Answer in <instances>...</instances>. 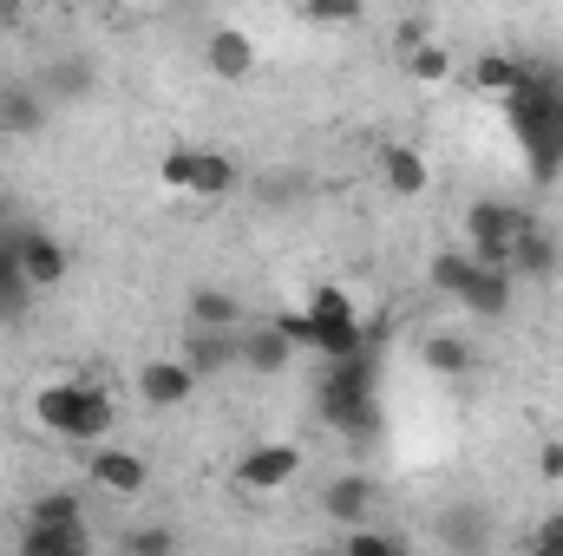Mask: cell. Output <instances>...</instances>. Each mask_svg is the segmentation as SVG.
<instances>
[{"instance_id":"cell-1","label":"cell","mask_w":563,"mask_h":556,"mask_svg":"<svg viewBox=\"0 0 563 556\" xmlns=\"http://www.w3.org/2000/svg\"><path fill=\"white\" fill-rule=\"evenodd\" d=\"M380 360H374V347H354V354H334L328 360V374H321V419L334 425V432H347V438H374L380 432Z\"/></svg>"},{"instance_id":"cell-2","label":"cell","mask_w":563,"mask_h":556,"mask_svg":"<svg viewBox=\"0 0 563 556\" xmlns=\"http://www.w3.org/2000/svg\"><path fill=\"white\" fill-rule=\"evenodd\" d=\"M33 419L46 432H59L66 445H106L112 425H119V400L92 380H53L33 393Z\"/></svg>"},{"instance_id":"cell-3","label":"cell","mask_w":563,"mask_h":556,"mask_svg":"<svg viewBox=\"0 0 563 556\" xmlns=\"http://www.w3.org/2000/svg\"><path fill=\"white\" fill-rule=\"evenodd\" d=\"M505 105H511V125L531 144V170L558 177L563 170V79L558 73H525V86Z\"/></svg>"},{"instance_id":"cell-4","label":"cell","mask_w":563,"mask_h":556,"mask_svg":"<svg viewBox=\"0 0 563 556\" xmlns=\"http://www.w3.org/2000/svg\"><path fill=\"white\" fill-rule=\"evenodd\" d=\"M525 230H531V210H518V203L478 197V203L465 210V249H472L478 263H492V269H511V249H518Z\"/></svg>"},{"instance_id":"cell-5","label":"cell","mask_w":563,"mask_h":556,"mask_svg":"<svg viewBox=\"0 0 563 556\" xmlns=\"http://www.w3.org/2000/svg\"><path fill=\"white\" fill-rule=\"evenodd\" d=\"M301 308H308V321H314V354H321V360L367 347V327H361V314H354V294H347V288L321 281V288H308V301H301Z\"/></svg>"},{"instance_id":"cell-6","label":"cell","mask_w":563,"mask_h":556,"mask_svg":"<svg viewBox=\"0 0 563 556\" xmlns=\"http://www.w3.org/2000/svg\"><path fill=\"white\" fill-rule=\"evenodd\" d=\"M295 478H301V445H288V438H263V445H250V452L236 458V471H230V485H236L243 498L288 491Z\"/></svg>"},{"instance_id":"cell-7","label":"cell","mask_w":563,"mask_h":556,"mask_svg":"<svg viewBox=\"0 0 563 556\" xmlns=\"http://www.w3.org/2000/svg\"><path fill=\"white\" fill-rule=\"evenodd\" d=\"M197 380H203V374H197L184 354H151L139 367V400L151 413H177V407L197 400Z\"/></svg>"},{"instance_id":"cell-8","label":"cell","mask_w":563,"mask_h":556,"mask_svg":"<svg viewBox=\"0 0 563 556\" xmlns=\"http://www.w3.org/2000/svg\"><path fill=\"white\" fill-rule=\"evenodd\" d=\"M13 263H20L26 288H59L73 276V249L53 230H13Z\"/></svg>"},{"instance_id":"cell-9","label":"cell","mask_w":563,"mask_h":556,"mask_svg":"<svg viewBox=\"0 0 563 556\" xmlns=\"http://www.w3.org/2000/svg\"><path fill=\"white\" fill-rule=\"evenodd\" d=\"M374 504H380V478H374V471H341V478L321 485V511H328L341 531H347V524H367Z\"/></svg>"},{"instance_id":"cell-10","label":"cell","mask_w":563,"mask_h":556,"mask_svg":"<svg viewBox=\"0 0 563 556\" xmlns=\"http://www.w3.org/2000/svg\"><path fill=\"white\" fill-rule=\"evenodd\" d=\"M86 478H92L99 491H112V498H139L144 485H151V465H144V452L92 445V452H86Z\"/></svg>"},{"instance_id":"cell-11","label":"cell","mask_w":563,"mask_h":556,"mask_svg":"<svg viewBox=\"0 0 563 556\" xmlns=\"http://www.w3.org/2000/svg\"><path fill=\"white\" fill-rule=\"evenodd\" d=\"M380 184H387V197H426L432 190V164H426L420 144H407V138L380 144Z\"/></svg>"},{"instance_id":"cell-12","label":"cell","mask_w":563,"mask_h":556,"mask_svg":"<svg viewBox=\"0 0 563 556\" xmlns=\"http://www.w3.org/2000/svg\"><path fill=\"white\" fill-rule=\"evenodd\" d=\"M203 66H210L223 86H243V79L256 73V40H250L243 26H217V33L203 40Z\"/></svg>"},{"instance_id":"cell-13","label":"cell","mask_w":563,"mask_h":556,"mask_svg":"<svg viewBox=\"0 0 563 556\" xmlns=\"http://www.w3.org/2000/svg\"><path fill=\"white\" fill-rule=\"evenodd\" d=\"M558 263H563L558 236L531 216V230H525V236H518V249H511V276H518V281H551V276H558Z\"/></svg>"},{"instance_id":"cell-14","label":"cell","mask_w":563,"mask_h":556,"mask_svg":"<svg viewBox=\"0 0 563 556\" xmlns=\"http://www.w3.org/2000/svg\"><path fill=\"white\" fill-rule=\"evenodd\" d=\"M197 374H217V367H230V360H243V334L236 327H190V341L177 347Z\"/></svg>"},{"instance_id":"cell-15","label":"cell","mask_w":563,"mask_h":556,"mask_svg":"<svg viewBox=\"0 0 563 556\" xmlns=\"http://www.w3.org/2000/svg\"><path fill=\"white\" fill-rule=\"evenodd\" d=\"M0 132H7V138H40V132H46V99H40V86H0Z\"/></svg>"},{"instance_id":"cell-16","label":"cell","mask_w":563,"mask_h":556,"mask_svg":"<svg viewBox=\"0 0 563 556\" xmlns=\"http://www.w3.org/2000/svg\"><path fill=\"white\" fill-rule=\"evenodd\" d=\"M511 288H518L511 269L478 263V276H472V288L459 294V308H472V314H485V321H505V314H511Z\"/></svg>"},{"instance_id":"cell-17","label":"cell","mask_w":563,"mask_h":556,"mask_svg":"<svg viewBox=\"0 0 563 556\" xmlns=\"http://www.w3.org/2000/svg\"><path fill=\"white\" fill-rule=\"evenodd\" d=\"M236 177H243V170H236L230 151H203V144H197V170H190V197H197V203H223V197L236 190Z\"/></svg>"},{"instance_id":"cell-18","label":"cell","mask_w":563,"mask_h":556,"mask_svg":"<svg viewBox=\"0 0 563 556\" xmlns=\"http://www.w3.org/2000/svg\"><path fill=\"white\" fill-rule=\"evenodd\" d=\"M20 544L33 556H79V551H92V531H86V518L79 524H26Z\"/></svg>"},{"instance_id":"cell-19","label":"cell","mask_w":563,"mask_h":556,"mask_svg":"<svg viewBox=\"0 0 563 556\" xmlns=\"http://www.w3.org/2000/svg\"><path fill=\"white\" fill-rule=\"evenodd\" d=\"M472 86H478L485 99H511V92L525 86V66H518L511 53H478V66H472Z\"/></svg>"},{"instance_id":"cell-20","label":"cell","mask_w":563,"mask_h":556,"mask_svg":"<svg viewBox=\"0 0 563 556\" xmlns=\"http://www.w3.org/2000/svg\"><path fill=\"white\" fill-rule=\"evenodd\" d=\"M190 327H243V301L230 288H190Z\"/></svg>"},{"instance_id":"cell-21","label":"cell","mask_w":563,"mask_h":556,"mask_svg":"<svg viewBox=\"0 0 563 556\" xmlns=\"http://www.w3.org/2000/svg\"><path fill=\"white\" fill-rule=\"evenodd\" d=\"M295 360V347L282 341V327L269 321V327H256V334H243V367L250 374H282Z\"/></svg>"},{"instance_id":"cell-22","label":"cell","mask_w":563,"mask_h":556,"mask_svg":"<svg viewBox=\"0 0 563 556\" xmlns=\"http://www.w3.org/2000/svg\"><path fill=\"white\" fill-rule=\"evenodd\" d=\"M420 360L432 367V374H452V380L478 367V354H472V341H465V334H432V341L420 347Z\"/></svg>"},{"instance_id":"cell-23","label":"cell","mask_w":563,"mask_h":556,"mask_svg":"<svg viewBox=\"0 0 563 556\" xmlns=\"http://www.w3.org/2000/svg\"><path fill=\"white\" fill-rule=\"evenodd\" d=\"M426 276H432V288H439V294H452V301H459V294L472 288V276H478V256H472V249H439Z\"/></svg>"},{"instance_id":"cell-24","label":"cell","mask_w":563,"mask_h":556,"mask_svg":"<svg viewBox=\"0 0 563 556\" xmlns=\"http://www.w3.org/2000/svg\"><path fill=\"white\" fill-rule=\"evenodd\" d=\"M400 66H407V79H420V86H445V79H452V53L439 46V33L420 40L413 53H400Z\"/></svg>"},{"instance_id":"cell-25","label":"cell","mask_w":563,"mask_h":556,"mask_svg":"<svg viewBox=\"0 0 563 556\" xmlns=\"http://www.w3.org/2000/svg\"><path fill=\"white\" fill-rule=\"evenodd\" d=\"M86 511H79V491H40L33 504H26V524H79Z\"/></svg>"},{"instance_id":"cell-26","label":"cell","mask_w":563,"mask_h":556,"mask_svg":"<svg viewBox=\"0 0 563 556\" xmlns=\"http://www.w3.org/2000/svg\"><path fill=\"white\" fill-rule=\"evenodd\" d=\"M341 551H354V556H394V551H407V537H400V531H367V524H347V531H341Z\"/></svg>"},{"instance_id":"cell-27","label":"cell","mask_w":563,"mask_h":556,"mask_svg":"<svg viewBox=\"0 0 563 556\" xmlns=\"http://www.w3.org/2000/svg\"><path fill=\"white\" fill-rule=\"evenodd\" d=\"M301 13L314 26H361L367 20V0H301Z\"/></svg>"},{"instance_id":"cell-28","label":"cell","mask_w":563,"mask_h":556,"mask_svg":"<svg viewBox=\"0 0 563 556\" xmlns=\"http://www.w3.org/2000/svg\"><path fill=\"white\" fill-rule=\"evenodd\" d=\"M190 170H197V144H177V151L157 157V184H164V190H184V197H190Z\"/></svg>"},{"instance_id":"cell-29","label":"cell","mask_w":563,"mask_h":556,"mask_svg":"<svg viewBox=\"0 0 563 556\" xmlns=\"http://www.w3.org/2000/svg\"><path fill=\"white\" fill-rule=\"evenodd\" d=\"M26 301V276H20V263H13V236L0 243V314H13Z\"/></svg>"},{"instance_id":"cell-30","label":"cell","mask_w":563,"mask_h":556,"mask_svg":"<svg viewBox=\"0 0 563 556\" xmlns=\"http://www.w3.org/2000/svg\"><path fill=\"white\" fill-rule=\"evenodd\" d=\"M276 327H282V341H288L295 354H301V347L314 354V321H308V308H288V314H276Z\"/></svg>"},{"instance_id":"cell-31","label":"cell","mask_w":563,"mask_h":556,"mask_svg":"<svg viewBox=\"0 0 563 556\" xmlns=\"http://www.w3.org/2000/svg\"><path fill=\"white\" fill-rule=\"evenodd\" d=\"M125 551L132 556H164V551H177V531H132Z\"/></svg>"},{"instance_id":"cell-32","label":"cell","mask_w":563,"mask_h":556,"mask_svg":"<svg viewBox=\"0 0 563 556\" xmlns=\"http://www.w3.org/2000/svg\"><path fill=\"white\" fill-rule=\"evenodd\" d=\"M531 551H544V556H563V518H544V524L531 531Z\"/></svg>"},{"instance_id":"cell-33","label":"cell","mask_w":563,"mask_h":556,"mask_svg":"<svg viewBox=\"0 0 563 556\" xmlns=\"http://www.w3.org/2000/svg\"><path fill=\"white\" fill-rule=\"evenodd\" d=\"M53 79H59V92H92V66H86V59H73V66H59Z\"/></svg>"},{"instance_id":"cell-34","label":"cell","mask_w":563,"mask_h":556,"mask_svg":"<svg viewBox=\"0 0 563 556\" xmlns=\"http://www.w3.org/2000/svg\"><path fill=\"white\" fill-rule=\"evenodd\" d=\"M439 537H445V544H459V551H478V544H485V537H478V524H472V518H452V524H445V531H439Z\"/></svg>"},{"instance_id":"cell-35","label":"cell","mask_w":563,"mask_h":556,"mask_svg":"<svg viewBox=\"0 0 563 556\" xmlns=\"http://www.w3.org/2000/svg\"><path fill=\"white\" fill-rule=\"evenodd\" d=\"M420 40H432V26H426V20H407V26L394 33V46H400V53H413Z\"/></svg>"},{"instance_id":"cell-36","label":"cell","mask_w":563,"mask_h":556,"mask_svg":"<svg viewBox=\"0 0 563 556\" xmlns=\"http://www.w3.org/2000/svg\"><path fill=\"white\" fill-rule=\"evenodd\" d=\"M538 471H544V478H563V438H551V445L538 452Z\"/></svg>"},{"instance_id":"cell-37","label":"cell","mask_w":563,"mask_h":556,"mask_svg":"<svg viewBox=\"0 0 563 556\" xmlns=\"http://www.w3.org/2000/svg\"><path fill=\"white\" fill-rule=\"evenodd\" d=\"M7 20H13V0H0V26H7Z\"/></svg>"}]
</instances>
